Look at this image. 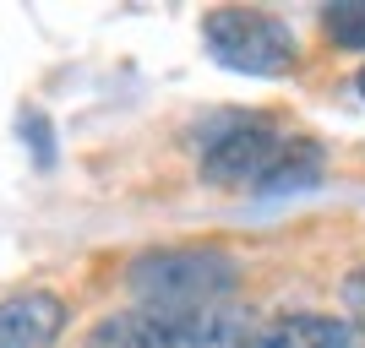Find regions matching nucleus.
I'll list each match as a JSON object with an SVG mask.
<instances>
[{
  "label": "nucleus",
  "mask_w": 365,
  "mask_h": 348,
  "mask_svg": "<svg viewBox=\"0 0 365 348\" xmlns=\"http://www.w3.org/2000/svg\"><path fill=\"white\" fill-rule=\"evenodd\" d=\"M125 288L142 300V310L218 305V300H235L240 261L218 245H164V251H142L125 267Z\"/></svg>",
  "instance_id": "f257e3e1"
},
{
  "label": "nucleus",
  "mask_w": 365,
  "mask_h": 348,
  "mask_svg": "<svg viewBox=\"0 0 365 348\" xmlns=\"http://www.w3.org/2000/svg\"><path fill=\"white\" fill-rule=\"evenodd\" d=\"M202 44L224 71L240 76H289L300 60L294 33L278 16L257 11V6H218L202 16Z\"/></svg>",
  "instance_id": "f03ea898"
},
{
  "label": "nucleus",
  "mask_w": 365,
  "mask_h": 348,
  "mask_svg": "<svg viewBox=\"0 0 365 348\" xmlns=\"http://www.w3.org/2000/svg\"><path fill=\"white\" fill-rule=\"evenodd\" d=\"M284 142L289 137L273 125V115H257V109L218 115L202 131V180L224 185V191H257L273 174Z\"/></svg>",
  "instance_id": "7ed1b4c3"
},
{
  "label": "nucleus",
  "mask_w": 365,
  "mask_h": 348,
  "mask_svg": "<svg viewBox=\"0 0 365 348\" xmlns=\"http://www.w3.org/2000/svg\"><path fill=\"white\" fill-rule=\"evenodd\" d=\"M137 348H245L251 310L240 300L191 305V310H131Z\"/></svg>",
  "instance_id": "20e7f679"
},
{
  "label": "nucleus",
  "mask_w": 365,
  "mask_h": 348,
  "mask_svg": "<svg viewBox=\"0 0 365 348\" xmlns=\"http://www.w3.org/2000/svg\"><path fill=\"white\" fill-rule=\"evenodd\" d=\"M66 332V300L49 288H28L0 300V348H49Z\"/></svg>",
  "instance_id": "39448f33"
},
{
  "label": "nucleus",
  "mask_w": 365,
  "mask_h": 348,
  "mask_svg": "<svg viewBox=\"0 0 365 348\" xmlns=\"http://www.w3.org/2000/svg\"><path fill=\"white\" fill-rule=\"evenodd\" d=\"M257 348H365V337L338 316H311V310H300V316H284V321H273L267 332H257Z\"/></svg>",
  "instance_id": "423d86ee"
},
{
  "label": "nucleus",
  "mask_w": 365,
  "mask_h": 348,
  "mask_svg": "<svg viewBox=\"0 0 365 348\" xmlns=\"http://www.w3.org/2000/svg\"><path fill=\"white\" fill-rule=\"evenodd\" d=\"M322 174H327V152H322V142L294 137V142H284L273 174H267L257 191H262V196H278V191H305V185H322Z\"/></svg>",
  "instance_id": "0eeeda50"
},
{
  "label": "nucleus",
  "mask_w": 365,
  "mask_h": 348,
  "mask_svg": "<svg viewBox=\"0 0 365 348\" xmlns=\"http://www.w3.org/2000/svg\"><path fill=\"white\" fill-rule=\"evenodd\" d=\"M322 33L333 49H360L365 55V0H338L322 11Z\"/></svg>",
  "instance_id": "6e6552de"
},
{
  "label": "nucleus",
  "mask_w": 365,
  "mask_h": 348,
  "mask_svg": "<svg viewBox=\"0 0 365 348\" xmlns=\"http://www.w3.org/2000/svg\"><path fill=\"white\" fill-rule=\"evenodd\" d=\"M16 137H28L33 164H38V169H55V137H49V120L38 115V109H28V115L16 120Z\"/></svg>",
  "instance_id": "1a4fd4ad"
},
{
  "label": "nucleus",
  "mask_w": 365,
  "mask_h": 348,
  "mask_svg": "<svg viewBox=\"0 0 365 348\" xmlns=\"http://www.w3.org/2000/svg\"><path fill=\"white\" fill-rule=\"evenodd\" d=\"M338 294H344V310H349V327L365 337V261L360 267H349L344 273V283H338Z\"/></svg>",
  "instance_id": "9d476101"
},
{
  "label": "nucleus",
  "mask_w": 365,
  "mask_h": 348,
  "mask_svg": "<svg viewBox=\"0 0 365 348\" xmlns=\"http://www.w3.org/2000/svg\"><path fill=\"white\" fill-rule=\"evenodd\" d=\"M88 348H137V327H131V316H109L93 327Z\"/></svg>",
  "instance_id": "9b49d317"
},
{
  "label": "nucleus",
  "mask_w": 365,
  "mask_h": 348,
  "mask_svg": "<svg viewBox=\"0 0 365 348\" xmlns=\"http://www.w3.org/2000/svg\"><path fill=\"white\" fill-rule=\"evenodd\" d=\"M354 93H360V98H365V65H360V76H354Z\"/></svg>",
  "instance_id": "f8f14e48"
}]
</instances>
